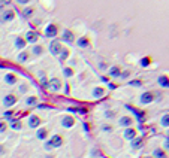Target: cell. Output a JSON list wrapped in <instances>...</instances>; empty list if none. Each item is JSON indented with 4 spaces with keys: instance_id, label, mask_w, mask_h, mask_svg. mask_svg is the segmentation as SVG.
Listing matches in <instances>:
<instances>
[{
    "instance_id": "3",
    "label": "cell",
    "mask_w": 169,
    "mask_h": 158,
    "mask_svg": "<svg viewBox=\"0 0 169 158\" xmlns=\"http://www.w3.org/2000/svg\"><path fill=\"white\" fill-rule=\"evenodd\" d=\"M139 101H141L142 104H150V103H153V101H154V93H151V91L142 93L141 97H139Z\"/></svg>"
},
{
    "instance_id": "34",
    "label": "cell",
    "mask_w": 169,
    "mask_h": 158,
    "mask_svg": "<svg viewBox=\"0 0 169 158\" xmlns=\"http://www.w3.org/2000/svg\"><path fill=\"white\" fill-rule=\"evenodd\" d=\"M23 14H24V17H27V18H29V17H32V14H33V9H32V8H26Z\"/></svg>"
},
{
    "instance_id": "2",
    "label": "cell",
    "mask_w": 169,
    "mask_h": 158,
    "mask_svg": "<svg viewBox=\"0 0 169 158\" xmlns=\"http://www.w3.org/2000/svg\"><path fill=\"white\" fill-rule=\"evenodd\" d=\"M47 87L51 90V91H60L62 88V81L59 78H51L48 82H47Z\"/></svg>"
},
{
    "instance_id": "48",
    "label": "cell",
    "mask_w": 169,
    "mask_h": 158,
    "mask_svg": "<svg viewBox=\"0 0 169 158\" xmlns=\"http://www.w3.org/2000/svg\"><path fill=\"white\" fill-rule=\"evenodd\" d=\"M168 139H169V130H168Z\"/></svg>"
},
{
    "instance_id": "45",
    "label": "cell",
    "mask_w": 169,
    "mask_h": 158,
    "mask_svg": "<svg viewBox=\"0 0 169 158\" xmlns=\"http://www.w3.org/2000/svg\"><path fill=\"white\" fill-rule=\"evenodd\" d=\"M0 2H2L3 5H9V2H11V0H0Z\"/></svg>"
},
{
    "instance_id": "1",
    "label": "cell",
    "mask_w": 169,
    "mask_h": 158,
    "mask_svg": "<svg viewBox=\"0 0 169 158\" xmlns=\"http://www.w3.org/2000/svg\"><path fill=\"white\" fill-rule=\"evenodd\" d=\"M63 136L62 134H54L53 137H50V140L48 142H45V149L47 151H51V149H54V148H60L62 145H63Z\"/></svg>"
},
{
    "instance_id": "5",
    "label": "cell",
    "mask_w": 169,
    "mask_h": 158,
    "mask_svg": "<svg viewBox=\"0 0 169 158\" xmlns=\"http://www.w3.org/2000/svg\"><path fill=\"white\" fill-rule=\"evenodd\" d=\"M60 124H62V127H64V128H72V127L75 125V119H73V116H70V115H64V116L62 118Z\"/></svg>"
},
{
    "instance_id": "49",
    "label": "cell",
    "mask_w": 169,
    "mask_h": 158,
    "mask_svg": "<svg viewBox=\"0 0 169 158\" xmlns=\"http://www.w3.org/2000/svg\"><path fill=\"white\" fill-rule=\"evenodd\" d=\"M145 158H153V157H145Z\"/></svg>"
},
{
    "instance_id": "4",
    "label": "cell",
    "mask_w": 169,
    "mask_h": 158,
    "mask_svg": "<svg viewBox=\"0 0 169 158\" xmlns=\"http://www.w3.org/2000/svg\"><path fill=\"white\" fill-rule=\"evenodd\" d=\"M126 107H127L130 112H133V115L136 116V119H138L139 122L145 121V112H142V110H138L136 107H133V106H130V104H126Z\"/></svg>"
},
{
    "instance_id": "21",
    "label": "cell",
    "mask_w": 169,
    "mask_h": 158,
    "mask_svg": "<svg viewBox=\"0 0 169 158\" xmlns=\"http://www.w3.org/2000/svg\"><path fill=\"white\" fill-rule=\"evenodd\" d=\"M108 73H109V76H112V78H118L120 73H121V70H120L118 66H111L109 70H108Z\"/></svg>"
},
{
    "instance_id": "13",
    "label": "cell",
    "mask_w": 169,
    "mask_h": 158,
    "mask_svg": "<svg viewBox=\"0 0 169 158\" xmlns=\"http://www.w3.org/2000/svg\"><path fill=\"white\" fill-rule=\"evenodd\" d=\"M142 143H144V139L142 137H133L132 140H130V146H132V149H139L141 146H142Z\"/></svg>"
},
{
    "instance_id": "31",
    "label": "cell",
    "mask_w": 169,
    "mask_h": 158,
    "mask_svg": "<svg viewBox=\"0 0 169 158\" xmlns=\"http://www.w3.org/2000/svg\"><path fill=\"white\" fill-rule=\"evenodd\" d=\"M6 130H8V124H6L5 121H0V134L5 133Z\"/></svg>"
},
{
    "instance_id": "30",
    "label": "cell",
    "mask_w": 169,
    "mask_h": 158,
    "mask_svg": "<svg viewBox=\"0 0 169 158\" xmlns=\"http://www.w3.org/2000/svg\"><path fill=\"white\" fill-rule=\"evenodd\" d=\"M63 75H64L66 78H72V76H73V69H72V67H64V69H63Z\"/></svg>"
},
{
    "instance_id": "24",
    "label": "cell",
    "mask_w": 169,
    "mask_h": 158,
    "mask_svg": "<svg viewBox=\"0 0 169 158\" xmlns=\"http://www.w3.org/2000/svg\"><path fill=\"white\" fill-rule=\"evenodd\" d=\"M38 101H39V100H38L36 96H30V97L26 98V104H27V106H36Z\"/></svg>"
},
{
    "instance_id": "44",
    "label": "cell",
    "mask_w": 169,
    "mask_h": 158,
    "mask_svg": "<svg viewBox=\"0 0 169 158\" xmlns=\"http://www.w3.org/2000/svg\"><path fill=\"white\" fill-rule=\"evenodd\" d=\"M3 154H5V146L0 145V155H3Z\"/></svg>"
},
{
    "instance_id": "25",
    "label": "cell",
    "mask_w": 169,
    "mask_h": 158,
    "mask_svg": "<svg viewBox=\"0 0 169 158\" xmlns=\"http://www.w3.org/2000/svg\"><path fill=\"white\" fill-rule=\"evenodd\" d=\"M57 57L60 58V61H64V60H67V57H69V51H67L66 48H62V51H60V54H59Z\"/></svg>"
},
{
    "instance_id": "15",
    "label": "cell",
    "mask_w": 169,
    "mask_h": 158,
    "mask_svg": "<svg viewBox=\"0 0 169 158\" xmlns=\"http://www.w3.org/2000/svg\"><path fill=\"white\" fill-rule=\"evenodd\" d=\"M118 124L121 125V127H130L132 124H133V121H132V118L130 116H121L120 119H118Z\"/></svg>"
},
{
    "instance_id": "29",
    "label": "cell",
    "mask_w": 169,
    "mask_h": 158,
    "mask_svg": "<svg viewBox=\"0 0 169 158\" xmlns=\"http://www.w3.org/2000/svg\"><path fill=\"white\" fill-rule=\"evenodd\" d=\"M27 60H29V52L23 51L21 54H18V61H20V63H26Z\"/></svg>"
},
{
    "instance_id": "36",
    "label": "cell",
    "mask_w": 169,
    "mask_h": 158,
    "mask_svg": "<svg viewBox=\"0 0 169 158\" xmlns=\"http://www.w3.org/2000/svg\"><path fill=\"white\" fill-rule=\"evenodd\" d=\"M39 76H41V82L47 87V82H48V81L45 79V73H44V72H39Z\"/></svg>"
},
{
    "instance_id": "41",
    "label": "cell",
    "mask_w": 169,
    "mask_h": 158,
    "mask_svg": "<svg viewBox=\"0 0 169 158\" xmlns=\"http://www.w3.org/2000/svg\"><path fill=\"white\" fill-rule=\"evenodd\" d=\"M102 130H103V131L111 133V131H112V127H111V125H103V127H102Z\"/></svg>"
},
{
    "instance_id": "32",
    "label": "cell",
    "mask_w": 169,
    "mask_h": 158,
    "mask_svg": "<svg viewBox=\"0 0 169 158\" xmlns=\"http://www.w3.org/2000/svg\"><path fill=\"white\" fill-rule=\"evenodd\" d=\"M150 63H151V60H150L148 57H145V58H142V60H141V66H142V67H147Z\"/></svg>"
},
{
    "instance_id": "18",
    "label": "cell",
    "mask_w": 169,
    "mask_h": 158,
    "mask_svg": "<svg viewBox=\"0 0 169 158\" xmlns=\"http://www.w3.org/2000/svg\"><path fill=\"white\" fill-rule=\"evenodd\" d=\"M36 137H38L39 140H45V139L48 137V128H38Z\"/></svg>"
},
{
    "instance_id": "19",
    "label": "cell",
    "mask_w": 169,
    "mask_h": 158,
    "mask_svg": "<svg viewBox=\"0 0 169 158\" xmlns=\"http://www.w3.org/2000/svg\"><path fill=\"white\" fill-rule=\"evenodd\" d=\"M157 84L162 88H169V78L168 76H159L157 78Z\"/></svg>"
},
{
    "instance_id": "10",
    "label": "cell",
    "mask_w": 169,
    "mask_h": 158,
    "mask_svg": "<svg viewBox=\"0 0 169 158\" xmlns=\"http://www.w3.org/2000/svg\"><path fill=\"white\" fill-rule=\"evenodd\" d=\"M57 33H59V29H57L56 24H48V26L45 27V35H47L48 37H56Z\"/></svg>"
},
{
    "instance_id": "39",
    "label": "cell",
    "mask_w": 169,
    "mask_h": 158,
    "mask_svg": "<svg viewBox=\"0 0 169 158\" xmlns=\"http://www.w3.org/2000/svg\"><path fill=\"white\" fill-rule=\"evenodd\" d=\"M129 75H130V72H129V70H126V72H121L118 78H121V79H124V78H127Z\"/></svg>"
},
{
    "instance_id": "20",
    "label": "cell",
    "mask_w": 169,
    "mask_h": 158,
    "mask_svg": "<svg viewBox=\"0 0 169 158\" xmlns=\"http://www.w3.org/2000/svg\"><path fill=\"white\" fill-rule=\"evenodd\" d=\"M153 158H168V155H166L165 149L157 148V149H154V151H153Z\"/></svg>"
},
{
    "instance_id": "37",
    "label": "cell",
    "mask_w": 169,
    "mask_h": 158,
    "mask_svg": "<svg viewBox=\"0 0 169 158\" xmlns=\"http://www.w3.org/2000/svg\"><path fill=\"white\" fill-rule=\"evenodd\" d=\"M18 91H20L21 94H24V93L27 91V85H26V84H21V85L18 87Z\"/></svg>"
},
{
    "instance_id": "47",
    "label": "cell",
    "mask_w": 169,
    "mask_h": 158,
    "mask_svg": "<svg viewBox=\"0 0 169 158\" xmlns=\"http://www.w3.org/2000/svg\"><path fill=\"white\" fill-rule=\"evenodd\" d=\"M3 6H5V5H3L2 2H0V11H3Z\"/></svg>"
},
{
    "instance_id": "9",
    "label": "cell",
    "mask_w": 169,
    "mask_h": 158,
    "mask_svg": "<svg viewBox=\"0 0 169 158\" xmlns=\"http://www.w3.org/2000/svg\"><path fill=\"white\" fill-rule=\"evenodd\" d=\"M15 103H17V96L8 94V96L3 97V106H5V107H12Z\"/></svg>"
},
{
    "instance_id": "12",
    "label": "cell",
    "mask_w": 169,
    "mask_h": 158,
    "mask_svg": "<svg viewBox=\"0 0 169 158\" xmlns=\"http://www.w3.org/2000/svg\"><path fill=\"white\" fill-rule=\"evenodd\" d=\"M62 40H63V42H67V43H72V42L75 40V35H73L70 30H63Z\"/></svg>"
},
{
    "instance_id": "14",
    "label": "cell",
    "mask_w": 169,
    "mask_h": 158,
    "mask_svg": "<svg viewBox=\"0 0 169 158\" xmlns=\"http://www.w3.org/2000/svg\"><path fill=\"white\" fill-rule=\"evenodd\" d=\"M5 82H6L8 85H15V84L18 82V78H17L15 73H8V75L5 76Z\"/></svg>"
},
{
    "instance_id": "42",
    "label": "cell",
    "mask_w": 169,
    "mask_h": 158,
    "mask_svg": "<svg viewBox=\"0 0 169 158\" xmlns=\"http://www.w3.org/2000/svg\"><path fill=\"white\" fill-rule=\"evenodd\" d=\"M163 149H168V151H169V139L165 140V143H163Z\"/></svg>"
},
{
    "instance_id": "11",
    "label": "cell",
    "mask_w": 169,
    "mask_h": 158,
    "mask_svg": "<svg viewBox=\"0 0 169 158\" xmlns=\"http://www.w3.org/2000/svg\"><path fill=\"white\" fill-rule=\"evenodd\" d=\"M26 42L27 43H36L38 42V39H39V35L36 33V32H33V30H30V32H27L26 33Z\"/></svg>"
},
{
    "instance_id": "43",
    "label": "cell",
    "mask_w": 169,
    "mask_h": 158,
    "mask_svg": "<svg viewBox=\"0 0 169 158\" xmlns=\"http://www.w3.org/2000/svg\"><path fill=\"white\" fill-rule=\"evenodd\" d=\"M17 2H18L20 5H27V3L30 2V0H17Z\"/></svg>"
},
{
    "instance_id": "8",
    "label": "cell",
    "mask_w": 169,
    "mask_h": 158,
    "mask_svg": "<svg viewBox=\"0 0 169 158\" xmlns=\"http://www.w3.org/2000/svg\"><path fill=\"white\" fill-rule=\"evenodd\" d=\"M62 43L59 42V40H53L51 43H50V52L53 54V55H59L60 54V51H62Z\"/></svg>"
},
{
    "instance_id": "23",
    "label": "cell",
    "mask_w": 169,
    "mask_h": 158,
    "mask_svg": "<svg viewBox=\"0 0 169 158\" xmlns=\"http://www.w3.org/2000/svg\"><path fill=\"white\" fill-rule=\"evenodd\" d=\"M26 45H27V42H26L24 37H17V39H15V48H17V49H23Z\"/></svg>"
},
{
    "instance_id": "6",
    "label": "cell",
    "mask_w": 169,
    "mask_h": 158,
    "mask_svg": "<svg viewBox=\"0 0 169 158\" xmlns=\"http://www.w3.org/2000/svg\"><path fill=\"white\" fill-rule=\"evenodd\" d=\"M27 125H29L30 128H39V125H41V118H39L38 115H30L29 119H27Z\"/></svg>"
},
{
    "instance_id": "17",
    "label": "cell",
    "mask_w": 169,
    "mask_h": 158,
    "mask_svg": "<svg viewBox=\"0 0 169 158\" xmlns=\"http://www.w3.org/2000/svg\"><path fill=\"white\" fill-rule=\"evenodd\" d=\"M91 96H93L94 98H100V97H103V96H105V88H102V87H96V88L93 90Z\"/></svg>"
},
{
    "instance_id": "33",
    "label": "cell",
    "mask_w": 169,
    "mask_h": 158,
    "mask_svg": "<svg viewBox=\"0 0 169 158\" xmlns=\"http://www.w3.org/2000/svg\"><path fill=\"white\" fill-rule=\"evenodd\" d=\"M69 110L70 112H76V113H85V109H82V107H70Z\"/></svg>"
},
{
    "instance_id": "27",
    "label": "cell",
    "mask_w": 169,
    "mask_h": 158,
    "mask_svg": "<svg viewBox=\"0 0 169 158\" xmlns=\"http://www.w3.org/2000/svg\"><path fill=\"white\" fill-rule=\"evenodd\" d=\"M32 52H33L35 55H42V54H44V46H42V45H35L33 49H32Z\"/></svg>"
},
{
    "instance_id": "35",
    "label": "cell",
    "mask_w": 169,
    "mask_h": 158,
    "mask_svg": "<svg viewBox=\"0 0 169 158\" xmlns=\"http://www.w3.org/2000/svg\"><path fill=\"white\" fill-rule=\"evenodd\" d=\"M3 116H5L6 119H12V116H14V112H12V110H6V112L3 113Z\"/></svg>"
},
{
    "instance_id": "40",
    "label": "cell",
    "mask_w": 169,
    "mask_h": 158,
    "mask_svg": "<svg viewBox=\"0 0 169 158\" xmlns=\"http://www.w3.org/2000/svg\"><path fill=\"white\" fill-rule=\"evenodd\" d=\"M129 85H133V87H139L141 85V81H130Z\"/></svg>"
},
{
    "instance_id": "16",
    "label": "cell",
    "mask_w": 169,
    "mask_h": 158,
    "mask_svg": "<svg viewBox=\"0 0 169 158\" xmlns=\"http://www.w3.org/2000/svg\"><path fill=\"white\" fill-rule=\"evenodd\" d=\"M123 136H124V139H127V140H132L133 137H136V130H135V128H132V127H127Z\"/></svg>"
},
{
    "instance_id": "28",
    "label": "cell",
    "mask_w": 169,
    "mask_h": 158,
    "mask_svg": "<svg viewBox=\"0 0 169 158\" xmlns=\"http://www.w3.org/2000/svg\"><path fill=\"white\" fill-rule=\"evenodd\" d=\"M160 125H163V127H169V113H165L163 116H162V119H160Z\"/></svg>"
},
{
    "instance_id": "7",
    "label": "cell",
    "mask_w": 169,
    "mask_h": 158,
    "mask_svg": "<svg viewBox=\"0 0 169 158\" xmlns=\"http://www.w3.org/2000/svg\"><path fill=\"white\" fill-rule=\"evenodd\" d=\"M15 18V12L14 11H3L0 15V23H9Z\"/></svg>"
},
{
    "instance_id": "38",
    "label": "cell",
    "mask_w": 169,
    "mask_h": 158,
    "mask_svg": "<svg viewBox=\"0 0 169 158\" xmlns=\"http://www.w3.org/2000/svg\"><path fill=\"white\" fill-rule=\"evenodd\" d=\"M114 116H115V115H114V112H112V110H106V112H105V118H109V119H112Z\"/></svg>"
},
{
    "instance_id": "26",
    "label": "cell",
    "mask_w": 169,
    "mask_h": 158,
    "mask_svg": "<svg viewBox=\"0 0 169 158\" xmlns=\"http://www.w3.org/2000/svg\"><path fill=\"white\" fill-rule=\"evenodd\" d=\"M9 127H11L12 130H17V131L23 128L21 122H20V121H17V119H11V125H9Z\"/></svg>"
},
{
    "instance_id": "46",
    "label": "cell",
    "mask_w": 169,
    "mask_h": 158,
    "mask_svg": "<svg viewBox=\"0 0 169 158\" xmlns=\"http://www.w3.org/2000/svg\"><path fill=\"white\" fill-rule=\"evenodd\" d=\"M99 67H100V69H106V64H105V63H100V66H99Z\"/></svg>"
},
{
    "instance_id": "22",
    "label": "cell",
    "mask_w": 169,
    "mask_h": 158,
    "mask_svg": "<svg viewBox=\"0 0 169 158\" xmlns=\"http://www.w3.org/2000/svg\"><path fill=\"white\" fill-rule=\"evenodd\" d=\"M76 45H78L79 48H88V46H90V40H88L87 37H79L78 42H76Z\"/></svg>"
}]
</instances>
